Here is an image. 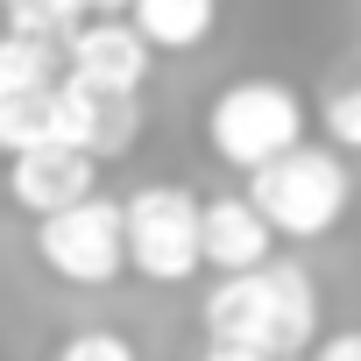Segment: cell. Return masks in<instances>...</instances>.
Listing matches in <instances>:
<instances>
[{"instance_id":"6da1fadb","label":"cell","mask_w":361,"mask_h":361,"mask_svg":"<svg viewBox=\"0 0 361 361\" xmlns=\"http://www.w3.org/2000/svg\"><path fill=\"white\" fill-rule=\"evenodd\" d=\"M206 354L220 361H283V354H305L319 340V283L269 255V262H248V269H227L206 298Z\"/></svg>"},{"instance_id":"7a4b0ae2","label":"cell","mask_w":361,"mask_h":361,"mask_svg":"<svg viewBox=\"0 0 361 361\" xmlns=\"http://www.w3.org/2000/svg\"><path fill=\"white\" fill-rule=\"evenodd\" d=\"M248 199L269 213L276 234L319 241V234H333V227L347 220L354 177H347V163H340L333 142H326V149H319V142H290L283 156H269V163L248 170Z\"/></svg>"},{"instance_id":"3957f363","label":"cell","mask_w":361,"mask_h":361,"mask_svg":"<svg viewBox=\"0 0 361 361\" xmlns=\"http://www.w3.org/2000/svg\"><path fill=\"white\" fill-rule=\"evenodd\" d=\"M290 142H305V99L283 78H234L227 92H213L206 106V149L227 170H255L269 156H283Z\"/></svg>"},{"instance_id":"277c9868","label":"cell","mask_w":361,"mask_h":361,"mask_svg":"<svg viewBox=\"0 0 361 361\" xmlns=\"http://www.w3.org/2000/svg\"><path fill=\"white\" fill-rule=\"evenodd\" d=\"M36 262H43L50 276L78 283V290L114 283V276L128 269V213H121L114 199H99V192H85V199L43 213V220H36Z\"/></svg>"},{"instance_id":"5b68a950","label":"cell","mask_w":361,"mask_h":361,"mask_svg":"<svg viewBox=\"0 0 361 361\" xmlns=\"http://www.w3.org/2000/svg\"><path fill=\"white\" fill-rule=\"evenodd\" d=\"M128 269L142 283H192L206 269V248H199V199L185 185H142L128 206Z\"/></svg>"},{"instance_id":"8992f818","label":"cell","mask_w":361,"mask_h":361,"mask_svg":"<svg viewBox=\"0 0 361 361\" xmlns=\"http://www.w3.org/2000/svg\"><path fill=\"white\" fill-rule=\"evenodd\" d=\"M142 135V92H114V85H85V78H57V142L92 149L99 163L128 156Z\"/></svg>"},{"instance_id":"52a82bcc","label":"cell","mask_w":361,"mask_h":361,"mask_svg":"<svg viewBox=\"0 0 361 361\" xmlns=\"http://www.w3.org/2000/svg\"><path fill=\"white\" fill-rule=\"evenodd\" d=\"M99 192V156L78 149V142H36V149H15L8 156V199L22 213H57L71 199Z\"/></svg>"},{"instance_id":"ba28073f","label":"cell","mask_w":361,"mask_h":361,"mask_svg":"<svg viewBox=\"0 0 361 361\" xmlns=\"http://www.w3.org/2000/svg\"><path fill=\"white\" fill-rule=\"evenodd\" d=\"M149 36L135 29V22H121V15H85L71 36H64V64H71V78H85V85H114V92H142V78H149Z\"/></svg>"},{"instance_id":"9c48e42d","label":"cell","mask_w":361,"mask_h":361,"mask_svg":"<svg viewBox=\"0 0 361 361\" xmlns=\"http://www.w3.org/2000/svg\"><path fill=\"white\" fill-rule=\"evenodd\" d=\"M199 248H206V269H213V276H227V269L269 262L276 227H269V213H262L248 192H234V199H213V206L199 213Z\"/></svg>"},{"instance_id":"30bf717a","label":"cell","mask_w":361,"mask_h":361,"mask_svg":"<svg viewBox=\"0 0 361 361\" xmlns=\"http://www.w3.org/2000/svg\"><path fill=\"white\" fill-rule=\"evenodd\" d=\"M128 22L149 36V50L185 57L220 29V0H128Z\"/></svg>"},{"instance_id":"8fae6325","label":"cell","mask_w":361,"mask_h":361,"mask_svg":"<svg viewBox=\"0 0 361 361\" xmlns=\"http://www.w3.org/2000/svg\"><path fill=\"white\" fill-rule=\"evenodd\" d=\"M57 142V78L36 85H0V156Z\"/></svg>"},{"instance_id":"7c38bea8","label":"cell","mask_w":361,"mask_h":361,"mask_svg":"<svg viewBox=\"0 0 361 361\" xmlns=\"http://www.w3.org/2000/svg\"><path fill=\"white\" fill-rule=\"evenodd\" d=\"M57 36H22V29H0V85H36L57 78Z\"/></svg>"},{"instance_id":"4fadbf2b","label":"cell","mask_w":361,"mask_h":361,"mask_svg":"<svg viewBox=\"0 0 361 361\" xmlns=\"http://www.w3.org/2000/svg\"><path fill=\"white\" fill-rule=\"evenodd\" d=\"M319 121H326V142L333 149H354L361 156V85H333L319 99Z\"/></svg>"},{"instance_id":"5bb4252c","label":"cell","mask_w":361,"mask_h":361,"mask_svg":"<svg viewBox=\"0 0 361 361\" xmlns=\"http://www.w3.org/2000/svg\"><path fill=\"white\" fill-rule=\"evenodd\" d=\"M57 354L64 361H135V340L128 333H106V326H85V333H64Z\"/></svg>"},{"instance_id":"9a60e30c","label":"cell","mask_w":361,"mask_h":361,"mask_svg":"<svg viewBox=\"0 0 361 361\" xmlns=\"http://www.w3.org/2000/svg\"><path fill=\"white\" fill-rule=\"evenodd\" d=\"M312 347H319V361H361V326H347V333H319Z\"/></svg>"},{"instance_id":"2e32d148","label":"cell","mask_w":361,"mask_h":361,"mask_svg":"<svg viewBox=\"0 0 361 361\" xmlns=\"http://www.w3.org/2000/svg\"><path fill=\"white\" fill-rule=\"evenodd\" d=\"M92 15H128V0H85Z\"/></svg>"},{"instance_id":"e0dca14e","label":"cell","mask_w":361,"mask_h":361,"mask_svg":"<svg viewBox=\"0 0 361 361\" xmlns=\"http://www.w3.org/2000/svg\"><path fill=\"white\" fill-rule=\"evenodd\" d=\"M0 192H8V163H0Z\"/></svg>"}]
</instances>
